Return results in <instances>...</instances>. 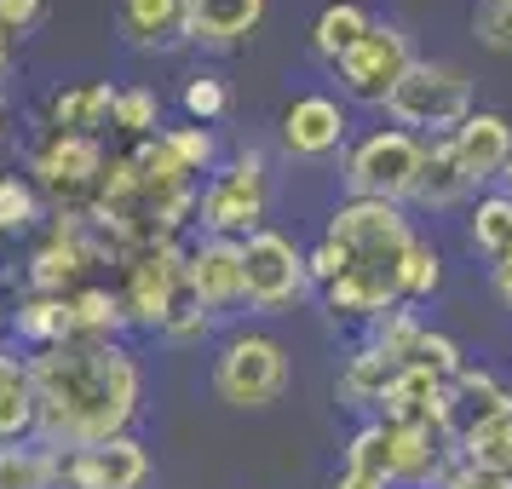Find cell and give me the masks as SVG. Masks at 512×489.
<instances>
[{"label":"cell","mask_w":512,"mask_h":489,"mask_svg":"<svg viewBox=\"0 0 512 489\" xmlns=\"http://www.w3.org/2000/svg\"><path fill=\"white\" fill-rule=\"evenodd\" d=\"M35 392V438L47 449H98L139 409V363L116 340H58L24 363Z\"/></svg>","instance_id":"6da1fadb"},{"label":"cell","mask_w":512,"mask_h":489,"mask_svg":"<svg viewBox=\"0 0 512 489\" xmlns=\"http://www.w3.org/2000/svg\"><path fill=\"white\" fill-rule=\"evenodd\" d=\"M328 242L340 248V277L328 282V305L340 317H386L403 305V259L415 231L392 202H340L328 213Z\"/></svg>","instance_id":"7a4b0ae2"},{"label":"cell","mask_w":512,"mask_h":489,"mask_svg":"<svg viewBox=\"0 0 512 489\" xmlns=\"http://www.w3.org/2000/svg\"><path fill=\"white\" fill-rule=\"evenodd\" d=\"M386 116L403 127V133H426V139H449L455 127H461L478 104H472V81L466 70L455 64H438V58H415L403 81H397L386 104H380Z\"/></svg>","instance_id":"3957f363"},{"label":"cell","mask_w":512,"mask_h":489,"mask_svg":"<svg viewBox=\"0 0 512 489\" xmlns=\"http://www.w3.org/2000/svg\"><path fill=\"white\" fill-rule=\"evenodd\" d=\"M426 162V144L403 127H374L369 139L346 156V190L351 202H409L415 173Z\"/></svg>","instance_id":"277c9868"},{"label":"cell","mask_w":512,"mask_h":489,"mask_svg":"<svg viewBox=\"0 0 512 489\" xmlns=\"http://www.w3.org/2000/svg\"><path fill=\"white\" fill-rule=\"evenodd\" d=\"M213 392L231 409H265L288 392V351L271 334H236L213 357Z\"/></svg>","instance_id":"5b68a950"},{"label":"cell","mask_w":512,"mask_h":489,"mask_svg":"<svg viewBox=\"0 0 512 489\" xmlns=\"http://www.w3.org/2000/svg\"><path fill=\"white\" fill-rule=\"evenodd\" d=\"M265 208H271V190H265V156H259V150H242V156L196 196L202 231L231 236V242H248L254 231H265Z\"/></svg>","instance_id":"8992f818"},{"label":"cell","mask_w":512,"mask_h":489,"mask_svg":"<svg viewBox=\"0 0 512 489\" xmlns=\"http://www.w3.org/2000/svg\"><path fill=\"white\" fill-rule=\"evenodd\" d=\"M305 288H311V271H305V254L294 248V236L265 225L242 242V305L282 311V305L305 300Z\"/></svg>","instance_id":"52a82bcc"},{"label":"cell","mask_w":512,"mask_h":489,"mask_svg":"<svg viewBox=\"0 0 512 489\" xmlns=\"http://www.w3.org/2000/svg\"><path fill=\"white\" fill-rule=\"evenodd\" d=\"M179 288H185V248L179 242H144L127 254V288L116 294L121 317L139 328H162Z\"/></svg>","instance_id":"ba28073f"},{"label":"cell","mask_w":512,"mask_h":489,"mask_svg":"<svg viewBox=\"0 0 512 489\" xmlns=\"http://www.w3.org/2000/svg\"><path fill=\"white\" fill-rule=\"evenodd\" d=\"M409 64H415V52H409L403 24H369V35H363L334 70H340V87H346L357 104H386V93L403 81Z\"/></svg>","instance_id":"9c48e42d"},{"label":"cell","mask_w":512,"mask_h":489,"mask_svg":"<svg viewBox=\"0 0 512 489\" xmlns=\"http://www.w3.org/2000/svg\"><path fill=\"white\" fill-rule=\"evenodd\" d=\"M104 162H110V156H104L98 139H87V133H52V139L29 156V173H35L58 202H75V196L98 190Z\"/></svg>","instance_id":"30bf717a"},{"label":"cell","mask_w":512,"mask_h":489,"mask_svg":"<svg viewBox=\"0 0 512 489\" xmlns=\"http://www.w3.org/2000/svg\"><path fill=\"white\" fill-rule=\"evenodd\" d=\"M449 156H455V167H461V179L472 190L501 179V167L512 162V121L501 110H472L449 133Z\"/></svg>","instance_id":"8fae6325"},{"label":"cell","mask_w":512,"mask_h":489,"mask_svg":"<svg viewBox=\"0 0 512 489\" xmlns=\"http://www.w3.org/2000/svg\"><path fill=\"white\" fill-rule=\"evenodd\" d=\"M346 110L334 104L328 93H300L288 110H282L277 133H282V150L288 156H305V162H317V156H334L340 144H346Z\"/></svg>","instance_id":"7c38bea8"},{"label":"cell","mask_w":512,"mask_h":489,"mask_svg":"<svg viewBox=\"0 0 512 489\" xmlns=\"http://www.w3.org/2000/svg\"><path fill=\"white\" fill-rule=\"evenodd\" d=\"M185 277L208 311L242 305V242H231V236H202L185 254Z\"/></svg>","instance_id":"4fadbf2b"},{"label":"cell","mask_w":512,"mask_h":489,"mask_svg":"<svg viewBox=\"0 0 512 489\" xmlns=\"http://www.w3.org/2000/svg\"><path fill=\"white\" fill-rule=\"evenodd\" d=\"M386 443H392V484L426 489L432 478H449L461 466V455L443 449V432H432V426H386Z\"/></svg>","instance_id":"5bb4252c"},{"label":"cell","mask_w":512,"mask_h":489,"mask_svg":"<svg viewBox=\"0 0 512 489\" xmlns=\"http://www.w3.org/2000/svg\"><path fill=\"white\" fill-rule=\"evenodd\" d=\"M265 18V0H185V41L208 52L242 47Z\"/></svg>","instance_id":"9a60e30c"},{"label":"cell","mask_w":512,"mask_h":489,"mask_svg":"<svg viewBox=\"0 0 512 489\" xmlns=\"http://www.w3.org/2000/svg\"><path fill=\"white\" fill-rule=\"evenodd\" d=\"M93 259H98V248L81 236V225H58L52 242H41L35 259H29V282H35V294H64Z\"/></svg>","instance_id":"2e32d148"},{"label":"cell","mask_w":512,"mask_h":489,"mask_svg":"<svg viewBox=\"0 0 512 489\" xmlns=\"http://www.w3.org/2000/svg\"><path fill=\"white\" fill-rule=\"evenodd\" d=\"M116 24L127 35V47L139 52L173 47V41H185V0H121Z\"/></svg>","instance_id":"e0dca14e"},{"label":"cell","mask_w":512,"mask_h":489,"mask_svg":"<svg viewBox=\"0 0 512 489\" xmlns=\"http://www.w3.org/2000/svg\"><path fill=\"white\" fill-rule=\"evenodd\" d=\"M455 455H461L466 466H484V472H507L512 478V403L466 420Z\"/></svg>","instance_id":"ac0fdd59"},{"label":"cell","mask_w":512,"mask_h":489,"mask_svg":"<svg viewBox=\"0 0 512 489\" xmlns=\"http://www.w3.org/2000/svg\"><path fill=\"white\" fill-rule=\"evenodd\" d=\"M110 110H116V87L110 81H75V87H64V93L52 98V133H87V139H98V127L110 121Z\"/></svg>","instance_id":"d6986e66"},{"label":"cell","mask_w":512,"mask_h":489,"mask_svg":"<svg viewBox=\"0 0 512 489\" xmlns=\"http://www.w3.org/2000/svg\"><path fill=\"white\" fill-rule=\"evenodd\" d=\"M369 12L357 6V0H328L323 12H317V24H311V52L317 58H328V64H340L363 35H369Z\"/></svg>","instance_id":"ffe728a7"},{"label":"cell","mask_w":512,"mask_h":489,"mask_svg":"<svg viewBox=\"0 0 512 489\" xmlns=\"http://www.w3.org/2000/svg\"><path fill=\"white\" fill-rule=\"evenodd\" d=\"M466 190L472 185L461 179V167H455V156H449V139H432L426 144V162H420V173H415L409 202H420V208H455Z\"/></svg>","instance_id":"44dd1931"},{"label":"cell","mask_w":512,"mask_h":489,"mask_svg":"<svg viewBox=\"0 0 512 489\" xmlns=\"http://www.w3.org/2000/svg\"><path fill=\"white\" fill-rule=\"evenodd\" d=\"M64 455L47 443H0V489H58Z\"/></svg>","instance_id":"7402d4cb"},{"label":"cell","mask_w":512,"mask_h":489,"mask_svg":"<svg viewBox=\"0 0 512 489\" xmlns=\"http://www.w3.org/2000/svg\"><path fill=\"white\" fill-rule=\"evenodd\" d=\"M392 374H397L392 357H380L374 346H363L346 369H340V403H346V409H380V397H386V386H392Z\"/></svg>","instance_id":"603a6c76"},{"label":"cell","mask_w":512,"mask_h":489,"mask_svg":"<svg viewBox=\"0 0 512 489\" xmlns=\"http://www.w3.org/2000/svg\"><path fill=\"white\" fill-rule=\"evenodd\" d=\"M64 300H70V340H116V328L127 323L110 288H75Z\"/></svg>","instance_id":"cb8c5ba5"},{"label":"cell","mask_w":512,"mask_h":489,"mask_svg":"<svg viewBox=\"0 0 512 489\" xmlns=\"http://www.w3.org/2000/svg\"><path fill=\"white\" fill-rule=\"evenodd\" d=\"M93 472H98V489H139L150 478V455H144L139 438H110L93 449Z\"/></svg>","instance_id":"d4e9b609"},{"label":"cell","mask_w":512,"mask_h":489,"mask_svg":"<svg viewBox=\"0 0 512 489\" xmlns=\"http://www.w3.org/2000/svg\"><path fill=\"white\" fill-rule=\"evenodd\" d=\"M466 242L478 248V254L501 259L512 248V196L507 190H495V196H478V208L466 219Z\"/></svg>","instance_id":"484cf974"},{"label":"cell","mask_w":512,"mask_h":489,"mask_svg":"<svg viewBox=\"0 0 512 489\" xmlns=\"http://www.w3.org/2000/svg\"><path fill=\"white\" fill-rule=\"evenodd\" d=\"M12 323L29 346H58V340H70V300L64 294H35V300L18 305Z\"/></svg>","instance_id":"4316f807"},{"label":"cell","mask_w":512,"mask_h":489,"mask_svg":"<svg viewBox=\"0 0 512 489\" xmlns=\"http://www.w3.org/2000/svg\"><path fill=\"white\" fill-rule=\"evenodd\" d=\"M127 139H156V127H162V98L150 93V87H116V110H110Z\"/></svg>","instance_id":"83f0119b"},{"label":"cell","mask_w":512,"mask_h":489,"mask_svg":"<svg viewBox=\"0 0 512 489\" xmlns=\"http://www.w3.org/2000/svg\"><path fill=\"white\" fill-rule=\"evenodd\" d=\"M346 472H363V478H386V484H392V443H386V426H380V420H369V426L351 432Z\"/></svg>","instance_id":"f1b7e54d"},{"label":"cell","mask_w":512,"mask_h":489,"mask_svg":"<svg viewBox=\"0 0 512 489\" xmlns=\"http://www.w3.org/2000/svg\"><path fill=\"white\" fill-rule=\"evenodd\" d=\"M420 317L415 311H403V305H397V311H386V317H374V351H380V357H392V363H409V357H415V340H420Z\"/></svg>","instance_id":"f546056e"},{"label":"cell","mask_w":512,"mask_h":489,"mask_svg":"<svg viewBox=\"0 0 512 489\" xmlns=\"http://www.w3.org/2000/svg\"><path fill=\"white\" fill-rule=\"evenodd\" d=\"M438 282H443L438 248L415 236V248H409V259H403V300H432V294H438Z\"/></svg>","instance_id":"4dcf8cb0"},{"label":"cell","mask_w":512,"mask_h":489,"mask_svg":"<svg viewBox=\"0 0 512 489\" xmlns=\"http://www.w3.org/2000/svg\"><path fill=\"white\" fill-rule=\"evenodd\" d=\"M35 213H41V202H35V185H24V179H0V236H18L35 225Z\"/></svg>","instance_id":"1f68e13d"},{"label":"cell","mask_w":512,"mask_h":489,"mask_svg":"<svg viewBox=\"0 0 512 489\" xmlns=\"http://www.w3.org/2000/svg\"><path fill=\"white\" fill-rule=\"evenodd\" d=\"M409 363H420V369L443 374V380H455V374L466 369L461 346H455L449 334H438V328H420V340H415V357H409Z\"/></svg>","instance_id":"d6a6232c"},{"label":"cell","mask_w":512,"mask_h":489,"mask_svg":"<svg viewBox=\"0 0 512 489\" xmlns=\"http://www.w3.org/2000/svg\"><path fill=\"white\" fill-rule=\"evenodd\" d=\"M162 139H167V150L185 162L190 179H196V173H208L213 156H219V150H213V133H208V127H167Z\"/></svg>","instance_id":"836d02e7"},{"label":"cell","mask_w":512,"mask_h":489,"mask_svg":"<svg viewBox=\"0 0 512 489\" xmlns=\"http://www.w3.org/2000/svg\"><path fill=\"white\" fill-rule=\"evenodd\" d=\"M449 386H455V409H461V397H466V409H472V415H489V409L512 403V397L495 386V374H489V369H461Z\"/></svg>","instance_id":"e575fe53"},{"label":"cell","mask_w":512,"mask_h":489,"mask_svg":"<svg viewBox=\"0 0 512 489\" xmlns=\"http://www.w3.org/2000/svg\"><path fill=\"white\" fill-rule=\"evenodd\" d=\"M472 35L489 52H512V0H478L472 6Z\"/></svg>","instance_id":"d590c367"},{"label":"cell","mask_w":512,"mask_h":489,"mask_svg":"<svg viewBox=\"0 0 512 489\" xmlns=\"http://www.w3.org/2000/svg\"><path fill=\"white\" fill-rule=\"evenodd\" d=\"M225 104H231V93H225V81H219V75H190V81H185V116L190 121H202V127H208V121L225 116Z\"/></svg>","instance_id":"8d00e7d4"},{"label":"cell","mask_w":512,"mask_h":489,"mask_svg":"<svg viewBox=\"0 0 512 489\" xmlns=\"http://www.w3.org/2000/svg\"><path fill=\"white\" fill-rule=\"evenodd\" d=\"M35 432V392H6L0 397V443H24Z\"/></svg>","instance_id":"74e56055"},{"label":"cell","mask_w":512,"mask_h":489,"mask_svg":"<svg viewBox=\"0 0 512 489\" xmlns=\"http://www.w3.org/2000/svg\"><path fill=\"white\" fill-rule=\"evenodd\" d=\"M443 489H512L507 472H484V466H455L449 478H443Z\"/></svg>","instance_id":"f35d334b"},{"label":"cell","mask_w":512,"mask_h":489,"mask_svg":"<svg viewBox=\"0 0 512 489\" xmlns=\"http://www.w3.org/2000/svg\"><path fill=\"white\" fill-rule=\"evenodd\" d=\"M41 12H47V0H0V24L12 29V35L35 29L41 24Z\"/></svg>","instance_id":"ab89813d"},{"label":"cell","mask_w":512,"mask_h":489,"mask_svg":"<svg viewBox=\"0 0 512 489\" xmlns=\"http://www.w3.org/2000/svg\"><path fill=\"white\" fill-rule=\"evenodd\" d=\"M340 265H346V259H340V248H334L328 236L317 242V248H311V254H305V271H311V282H323V288L340 277Z\"/></svg>","instance_id":"60d3db41"},{"label":"cell","mask_w":512,"mask_h":489,"mask_svg":"<svg viewBox=\"0 0 512 489\" xmlns=\"http://www.w3.org/2000/svg\"><path fill=\"white\" fill-rule=\"evenodd\" d=\"M489 288H495V300L507 305L512 311V248L501 259H495V265H489Z\"/></svg>","instance_id":"b9f144b4"},{"label":"cell","mask_w":512,"mask_h":489,"mask_svg":"<svg viewBox=\"0 0 512 489\" xmlns=\"http://www.w3.org/2000/svg\"><path fill=\"white\" fill-rule=\"evenodd\" d=\"M24 386H29V369L18 363V357H6V351H0V397H6V392H24Z\"/></svg>","instance_id":"7bdbcfd3"},{"label":"cell","mask_w":512,"mask_h":489,"mask_svg":"<svg viewBox=\"0 0 512 489\" xmlns=\"http://www.w3.org/2000/svg\"><path fill=\"white\" fill-rule=\"evenodd\" d=\"M334 489H386V478H363V472H340Z\"/></svg>","instance_id":"ee69618b"},{"label":"cell","mask_w":512,"mask_h":489,"mask_svg":"<svg viewBox=\"0 0 512 489\" xmlns=\"http://www.w3.org/2000/svg\"><path fill=\"white\" fill-rule=\"evenodd\" d=\"M12 58H18V35H12V29L0 24V75L12 70Z\"/></svg>","instance_id":"f6af8a7d"},{"label":"cell","mask_w":512,"mask_h":489,"mask_svg":"<svg viewBox=\"0 0 512 489\" xmlns=\"http://www.w3.org/2000/svg\"><path fill=\"white\" fill-rule=\"evenodd\" d=\"M501 179H507V196H512V162H507V167H501Z\"/></svg>","instance_id":"bcb514c9"},{"label":"cell","mask_w":512,"mask_h":489,"mask_svg":"<svg viewBox=\"0 0 512 489\" xmlns=\"http://www.w3.org/2000/svg\"><path fill=\"white\" fill-rule=\"evenodd\" d=\"M0 133H6V104H0Z\"/></svg>","instance_id":"7dc6e473"}]
</instances>
